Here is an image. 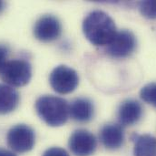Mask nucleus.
Instances as JSON below:
<instances>
[{"label":"nucleus","mask_w":156,"mask_h":156,"mask_svg":"<svg viewBox=\"0 0 156 156\" xmlns=\"http://www.w3.org/2000/svg\"><path fill=\"white\" fill-rule=\"evenodd\" d=\"M85 38L95 46H107L115 38L116 26L113 18L104 11L90 12L83 22Z\"/></svg>","instance_id":"nucleus-1"},{"label":"nucleus","mask_w":156,"mask_h":156,"mask_svg":"<svg viewBox=\"0 0 156 156\" xmlns=\"http://www.w3.org/2000/svg\"><path fill=\"white\" fill-rule=\"evenodd\" d=\"M35 106L39 118L51 127L62 126L68 120L69 105L63 98L44 95L37 100Z\"/></svg>","instance_id":"nucleus-2"},{"label":"nucleus","mask_w":156,"mask_h":156,"mask_svg":"<svg viewBox=\"0 0 156 156\" xmlns=\"http://www.w3.org/2000/svg\"><path fill=\"white\" fill-rule=\"evenodd\" d=\"M32 77V66L28 60L15 59L0 66V79L11 87L26 86Z\"/></svg>","instance_id":"nucleus-3"},{"label":"nucleus","mask_w":156,"mask_h":156,"mask_svg":"<svg viewBox=\"0 0 156 156\" xmlns=\"http://www.w3.org/2000/svg\"><path fill=\"white\" fill-rule=\"evenodd\" d=\"M6 141L11 150L18 154H25L34 148L36 132L27 124H17L8 131Z\"/></svg>","instance_id":"nucleus-4"},{"label":"nucleus","mask_w":156,"mask_h":156,"mask_svg":"<svg viewBox=\"0 0 156 156\" xmlns=\"http://www.w3.org/2000/svg\"><path fill=\"white\" fill-rule=\"evenodd\" d=\"M51 87L59 94H68L73 92L79 83L77 72L66 65L55 68L49 77Z\"/></svg>","instance_id":"nucleus-5"},{"label":"nucleus","mask_w":156,"mask_h":156,"mask_svg":"<svg viewBox=\"0 0 156 156\" xmlns=\"http://www.w3.org/2000/svg\"><path fill=\"white\" fill-rule=\"evenodd\" d=\"M68 146L76 156H90L94 154L97 148V140L91 131L78 129L71 134Z\"/></svg>","instance_id":"nucleus-6"},{"label":"nucleus","mask_w":156,"mask_h":156,"mask_svg":"<svg viewBox=\"0 0 156 156\" xmlns=\"http://www.w3.org/2000/svg\"><path fill=\"white\" fill-rule=\"evenodd\" d=\"M136 47V39L133 33L127 29L117 31L115 38L107 45L106 52L113 58L122 59L130 56Z\"/></svg>","instance_id":"nucleus-7"},{"label":"nucleus","mask_w":156,"mask_h":156,"mask_svg":"<svg viewBox=\"0 0 156 156\" xmlns=\"http://www.w3.org/2000/svg\"><path fill=\"white\" fill-rule=\"evenodd\" d=\"M62 33L60 20L53 15L39 17L34 26V35L42 42H51L57 39Z\"/></svg>","instance_id":"nucleus-8"},{"label":"nucleus","mask_w":156,"mask_h":156,"mask_svg":"<svg viewBox=\"0 0 156 156\" xmlns=\"http://www.w3.org/2000/svg\"><path fill=\"white\" fill-rule=\"evenodd\" d=\"M99 137L105 148L115 151L122 146L124 142V131L121 124L107 123L102 127Z\"/></svg>","instance_id":"nucleus-9"},{"label":"nucleus","mask_w":156,"mask_h":156,"mask_svg":"<svg viewBox=\"0 0 156 156\" xmlns=\"http://www.w3.org/2000/svg\"><path fill=\"white\" fill-rule=\"evenodd\" d=\"M143 116V107L135 100H126L122 102L118 109L119 124L123 126H132L137 123Z\"/></svg>","instance_id":"nucleus-10"},{"label":"nucleus","mask_w":156,"mask_h":156,"mask_svg":"<svg viewBox=\"0 0 156 156\" xmlns=\"http://www.w3.org/2000/svg\"><path fill=\"white\" fill-rule=\"evenodd\" d=\"M94 107L87 98H77L69 106V114L78 122H87L94 117Z\"/></svg>","instance_id":"nucleus-11"},{"label":"nucleus","mask_w":156,"mask_h":156,"mask_svg":"<svg viewBox=\"0 0 156 156\" xmlns=\"http://www.w3.org/2000/svg\"><path fill=\"white\" fill-rule=\"evenodd\" d=\"M19 93L14 87L0 83V115L14 112L19 103Z\"/></svg>","instance_id":"nucleus-12"},{"label":"nucleus","mask_w":156,"mask_h":156,"mask_svg":"<svg viewBox=\"0 0 156 156\" xmlns=\"http://www.w3.org/2000/svg\"><path fill=\"white\" fill-rule=\"evenodd\" d=\"M131 140L134 143V156H156V138L151 134L133 133Z\"/></svg>","instance_id":"nucleus-13"},{"label":"nucleus","mask_w":156,"mask_h":156,"mask_svg":"<svg viewBox=\"0 0 156 156\" xmlns=\"http://www.w3.org/2000/svg\"><path fill=\"white\" fill-rule=\"evenodd\" d=\"M141 99L156 108V82L146 84L140 90Z\"/></svg>","instance_id":"nucleus-14"},{"label":"nucleus","mask_w":156,"mask_h":156,"mask_svg":"<svg viewBox=\"0 0 156 156\" xmlns=\"http://www.w3.org/2000/svg\"><path fill=\"white\" fill-rule=\"evenodd\" d=\"M141 14L149 19H156V1H142L139 4Z\"/></svg>","instance_id":"nucleus-15"},{"label":"nucleus","mask_w":156,"mask_h":156,"mask_svg":"<svg viewBox=\"0 0 156 156\" xmlns=\"http://www.w3.org/2000/svg\"><path fill=\"white\" fill-rule=\"evenodd\" d=\"M43 156H70L69 154L63 148L60 147H52L47 149L44 154Z\"/></svg>","instance_id":"nucleus-16"},{"label":"nucleus","mask_w":156,"mask_h":156,"mask_svg":"<svg viewBox=\"0 0 156 156\" xmlns=\"http://www.w3.org/2000/svg\"><path fill=\"white\" fill-rule=\"evenodd\" d=\"M10 54V48L5 44H0V66L7 60Z\"/></svg>","instance_id":"nucleus-17"},{"label":"nucleus","mask_w":156,"mask_h":156,"mask_svg":"<svg viewBox=\"0 0 156 156\" xmlns=\"http://www.w3.org/2000/svg\"><path fill=\"white\" fill-rule=\"evenodd\" d=\"M0 156H16L13 152L0 147Z\"/></svg>","instance_id":"nucleus-18"},{"label":"nucleus","mask_w":156,"mask_h":156,"mask_svg":"<svg viewBox=\"0 0 156 156\" xmlns=\"http://www.w3.org/2000/svg\"><path fill=\"white\" fill-rule=\"evenodd\" d=\"M4 8H5V2L0 1V13L4 10Z\"/></svg>","instance_id":"nucleus-19"}]
</instances>
